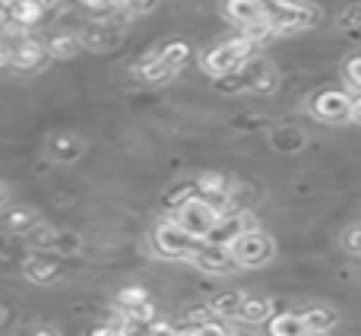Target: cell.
I'll return each instance as SVG.
<instances>
[{
  "label": "cell",
  "mask_w": 361,
  "mask_h": 336,
  "mask_svg": "<svg viewBox=\"0 0 361 336\" xmlns=\"http://www.w3.org/2000/svg\"><path fill=\"white\" fill-rule=\"evenodd\" d=\"M254 51H257V44L250 42V38L235 35V38H228V42H222L219 48L206 51L203 54V70L209 76H216V80L219 76H228V73H235L244 61H250Z\"/></svg>",
  "instance_id": "obj_1"
},
{
  "label": "cell",
  "mask_w": 361,
  "mask_h": 336,
  "mask_svg": "<svg viewBox=\"0 0 361 336\" xmlns=\"http://www.w3.org/2000/svg\"><path fill=\"white\" fill-rule=\"evenodd\" d=\"M219 216H222V212H219L212 203H206L203 197H193V200H187L184 206L171 210V222L180 225V229H184L187 235H193V238L209 235L212 225L219 222Z\"/></svg>",
  "instance_id": "obj_2"
},
{
  "label": "cell",
  "mask_w": 361,
  "mask_h": 336,
  "mask_svg": "<svg viewBox=\"0 0 361 336\" xmlns=\"http://www.w3.org/2000/svg\"><path fill=\"white\" fill-rule=\"evenodd\" d=\"M152 241H156V251L162 257H175V260H190L193 254L200 251V244H203V238H193L187 235L180 225H175L171 219H165V222L156 225V232H152Z\"/></svg>",
  "instance_id": "obj_3"
},
{
  "label": "cell",
  "mask_w": 361,
  "mask_h": 336,
  "mask_svg": "<svg viewBox=\"0 0 361 336\" xmlns=\"http://www.w3.org/2000/svg\"><path fill=\"white\" fill-rule=\"evenodd\" d=\"M228 251L238 267H263V263L273 257V238L250 229V232H244V235H238L235 241L228 244Z\"/></svg>",
  "instance_id": "obj_4"
},
{
  "label": "cell",
  "mask_w": 361,
  "mask_h": 336,
  "mask_svg": "<svg viewBox=\"0 0 361 336\" xmlns=\"http://www.w3.org/2000/svg\"><path fill=\"white\" fill-rule=\"evenodd\" d=\"M190 263H197V267L206 270V273H231V270L238 267L228 248H222V244H209V241L200 244V251L190 257Z\"/></svg>",
  "instance_id": "obj_5"
},
{
  "label": "cell",
  "mask_w": 361,
  "mask_h": 336,
  "mask_svg": "<svg viewBox=\"0 0 361 336\" xmlns=\"http://www.w3.org/2000/svg\"><path fill=\"white\" fill-rule=\"evenodd\" d=\"M314 114L324 121H349L352 118V99L345 92H320L311 102Z\"/></svg>",
  "instance_id": "obj_6"
},
{
  "label": "cell",
  "mask_w": 361,
  "mask_h": 336,
  "mask_svg": "<svg viewBox=\"0 0 361 336\" xmlns=\"http://www.w3.org/2000/svg\"><path fill=\"white\" fill-rule=\"evenodd\" d=\"M44 57H48V48H44V42H38V38L25 35L23 42L10 44V67H16V70H35Z\"/></svg>",
  "instance_id": "obj_7"
},
{
  "label": "cell",
  "mask_w": 361,
  "mask_h": 336,
  "mask_svg": "<svg viewBox=\"0 0 361 336\" xmlns=\"http://www.w3.org/2000/svg\"><path fill=\"white\" fill-rule=\"evenodd\" d=\"M225 16H228L238 29H244V25L260 23V19L267 16V10H263L260 0H225Z\"/></svg>",
  "instance_id": "obj_8"
},
{
  "label": "cell",
  "mask_w": 361,
  "mask_h": 336,
  "mask_svg": "<svg viewBox=\"0 0 361 336\" xmlns=\"http://www.w3.org/2000/svg\"><path fill=\"white\" fill-rule=\"evenodd\" d=\"M23 270H25V276L35 280V282H51V280L61 276L57 260H51V257H44V254H29L25 257V263H23Z\"/></svg>",
  "instance_id": "obj_9"
},
{
  "label": "cell",
  "mask_w": 361,
  "mask_h": 336,
  "mask_svg": "<svg viewBox=\"0 0 361 336\" xmlns=\"http://www.w3.org/2000/svg\"><path fill=\"white\" fill-rule=\"evenodd\" d=\"M44 16H48V13L42 10V4H38V0H16V4L10 6V19H13V23H19L23 29L38 25Z\"/></svg>",
  "instance_id": "obj_10"
},
{
  "label": "cell",
  "mask_w": 361,
  "mask_h": 336,
  "mask_svg": "<svg viewBox=\"0 0 361 336\" xmlns=\"http://www.w3.org/2000/svg\"><path fill=\"white\" fill-rule=\"evenodd\" d=\"M44 48H48L51 57H57V61H67V57H73L76 51H80V38L70 35V32H57V35L44 38Z\"/></svg>",
  "instance_id": "obj_11"
},
{
  "label": "cell",
  "mask_w": 361,
  "mask_h": 336,
  "mask_svg": "<svg viewBox=\"0 0 361 336\" xmlns=\"http://www.w3.org/2000/svg\"><path fill=\"white\" fill-rule=\"evenodd\" d=\"M269 311H273V305H269L267 299H257V295H244L238 318H241L244 324H260V320H269Z\"/></svg>",
  "instance_id": "obj_12"
},
{
  "label": "cell",
  "mask_w": 361,
  "mask_h": 336,
  "mask_svg": "<svg viewBox=\"0 0 361 336\" xmlns=\"http://www.w3.org/2000/svg\"><path fill=\"white\" fill-rule=\"evenodd\" d=\"M305 318L301 314H279L269 320V336H305Z\"/></svg>",
  "instance_id": "obj_13"
},
{
  "label": "cell",
  "mask_w": 361,
  "mask_h": 336,
  "mask_svg": "<svg viewBox=\"0 0 361 336\" xmlns=\"http://www.w3.org/2000/svg\"><path fill=\"white\" fill-rule=\"evenodd\" d=\"M241 301H244V295L241 292H219V295H212V301H209V308H212V314L216 318H238V311H241Z\"/></svg>",
  "instance_id": "obj_14"
},
{
  "label": "cell",
  "mask_w": 361,
  "mask_h": 336,
  "mask_svg": "<svg viewBox=\"0 0 361 336\" xmlns=\"http://www.w3.org/2000/svg\"><path fill=\"white\" fill-rule=\"evenodd\" d=\"M305 143H307V137L298 127H276L273 131V146L279 152H298Z\"/></svg>",
  "instance_id": "obj_15"
},
{
  "label": "cell",
  "mask_w": 361,
  "mask_h": 336,
  "mask_svg": "<svg viewBox=\"0 0 361 336\" xmlns=\"http://www.w3.org/2000/svg\"><path fill=\"white\" fill-rule=\"evenodd\" d=\"M301 318H305L307 333H326L333 324H336V314L326 311V308H307Z\"/></svg>",
  "instance_id": "obj_16"
},
{
  "label": "cell",
  "mask_w": 361,
  "mask_h": 336,
  "mask_svg": "<svg viewBox=\"0 0 361 336\" xmlns=\"http://www.w3.org/2000/svg\"><path fill=\"white\" fill-rule=\"evenodd\" d=\"M159 57H162V61L169 64L171 70H178L180 64L190 57V44H187V42H169L162 51H159Z\"/></svg>",
  "instance_id": "obj_17"
},
{
  "label": "cell",
  "mask_w": 361,
  "mask_h": 336,
  "mask_svg": "<svg viewBox=\"0 0 361 336\" xmlns=\"http://www.w3.org/2000/svg\"><path fill=\"white\" fill-rule=\"evenodd\" d=\"M143 301H149V292L143 286H124L118 292V308H137Z\"/></svg>",
  "instance_id": "obj_18"
},
{
  "label": "cell",
  "mask_w": 361,
  "mask_h": 336,
  "mask_svg": "<svg viewBox=\"0 0 361 336\" xmlns=\"http://www.w3.org/2000/svg\"><path fill=\"white\" fill-rule=\"evenodd\" d=\"M51 150H54V156L57 159H63V162H70V159H76L80 156V140H70V137H57L54 143H51Z\"/></svg>",
  "instance_id": "obj_19"
},
{
  "label": "cell",
  "mask_w": 361,
  "mask_h": 336,
  "mask_svg": "<svg viewBox=\"0 0 361 336\" xmlns=\"http://www.w3.org/2000/svg\"><path fill=\"white\" fill-rule=\"evenodd\" d=\"M339 23H343V29L349 32L352 38H358L361 35V6H349V10L343 13V19H339Z\"/></svg>",
  "instance_id": "obj_20"
},
{
  "label": "cell",
  "mask_w": 361,
  "mask_h": 336,
  "mask_svg": "<svg viewBox=\"0 0 361 336\" xmlns=\"http://www.w3.org/2000/svg\"><path fill=\"white\" fill-rule=\"evenodd\" d=\"M6 229H10V232H25V229H32V212H29V210H13L10 216H6Z\"/></svg>",
  "instance_id": "obj_21"
},
{
  "label": "cell",
  "mask_w": 361,
  "mask_h": 336,
  "mask_svg": "<svg viewBox=\"0 0 361 336\" xmlns=\"http://www.w3.org/2000/svg\"><path fill=\"white\" fill-rule=\"evenodd\" d=\"M345 76H349L352 86L361 89V54H358V57H352V61L345 64Z\"/></svg>",
  "instance_id": "obj_22"
},
{
  "label": "cell",
  "mask_w": 361,
  "mask_h": 336,
  "mask_svg": "<svg viewBox=\"0 0 361 336\" xmlns=\"http://www.w3.org/2000/svg\"><path fill=\"white\" fill-rule=\"evenodd\" d=\"M152 6H156V0H130V6H127V16H143V13H149Z\"/></svg>",
  "instance_id": "obj_23"
},
{
  "label": "cell",
  "mask_w": 361,
  "mask_h": 336,
  "mask_svg": "<svg viewBox=\"0 0 361 336\" xmlns=\"http://www.w3.org/2000/svg\"><path fill=\"white\" fill-rule=\"evenodd\" d=\"M86 10H111V0H80Z\"/></svg>",
  "instance_id": "obj_24"
},
{
  "label": "cell",
  "mask_w": 361,
  "mask_h": 336,
  "mask_svg": "<svg viewBox=\"0 0 361 336\" xmlns=\"http://www.w3.org/2000/svg\"><path fill=\"white\" fill-rule=\"evenodd\" d=\"M349 251H355V254H361V229H355V232H349Z\"/></svg>",
  "instance_id": "obj_25"
},
{
  "label": "cell",
  "mask_w": 361,
  "mask_h": 336,
  "mask_svg": "<svg viewBox=\"0 0 361 336\" xmlns=\"http://www.w3.org/2000/svg\"><path fill=\"white\" fill-rule=\"evenodd\" d=\"M0 67H10V42L0 38Z\"/></svg>",
  "instance_id": "obj_26"
},
{
  "label": "cell",
  "mask_w": 361,
  "mask_h": 336,
  "mask_svg": "<svg viewBox=\"0 0 361 336\" xmlns=\"http://www.w3.org/2000/svg\"><path fill=\"white\" fill-rule=\"evenodd\" d=\"M32 336H61V333L51 330V327H32Z\"/></svg>",
  "instance_id": "obj_27"
},
{
  "label": "cell",
  "mask_w": 361,
  "mask_h": 336,
  "mask_svg": "<svg viewBox=\"0 0 361 336\" xmlns=\"http://www.w3.org/2000/svg\"><path fill=\"white\" fill-rule=\"evenodd\" d=\"M225 336H250V333H244V330H225Z\"/></svg>",
  "instance_id": "obj_28"
},
{
  "label": "cell",
  "mask_w": 361,
  "mask_h": 336,
  "mask_svg": "<svg viewBox=\"0 0 361 336\" xmlns=\"http://www.w3.org/2000/svg\"><path fill=\"white\" fill-rule=\"evenodd\" d=\"M305 336H324V333H305Z\"/></svg>",
  "instance_id": "obj_29"
},
{
  "label": "cell",
  "mask_w": 361,
  "mask_h": 336,
  "mask_svg": "<svg viewBox=\"0 0 361 336\" xmlns=\"http://www.w3.org/2000/svg\"><path fill=\"white\" fill-rule=\"evenodd\" d=\"M0 200H4V187H0Z\"/></svg>",
  "instance_id": "obj_30"
}]
</instances>
